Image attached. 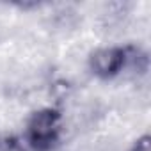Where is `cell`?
Returning <instances> with one entry per match:
<instances>
[{"mask_svg": "<svg viewBox=\"0 0 151 151\" xmlns=\"http://www.w3.org/2000/svg\"><path fill=\"white\" fill-rule=\"evenodd\" d=\"M60 132V116L52 109L37 110L29 121V140L36 147H50Z\"/></svg>", "mask_w": 151, "mask_h": 151, "instance_id": "6da1fadb", "label": "cell"}, {"mask_svg": "<svg viewBox=\"0 0 151 151\" xmlns=\"http://www.w3.org/2000/svg\"><path fill=\"white\" fill-rule=\"evenodd\" d=\"M91 68L98 77H114L124 68V50L123 48H100L91 57Z\"/></svg>", "mask_w": 151, "mask_h": 151, "instance_id": "7a4b0ae2", "label": "cell"}, {"mask_svg": "<svg viewBox=\"0 0 151 151\" xmlns=\"http://www.w3.org/2000/svg\"><path fill=\"white\" fill-rule=\"evenodd\" d=\"M0 151H25L20 142L13 139H0Z\"/></svg>", "mask_w": 151, "mask_h": 151, "instance_id": "3957f363", "label": "cell"}, {"mask_svg": "<svg viewBox=\"0 0 151 151\" xmlns=\"http://www.w3.org/2000/svg\"><path fill=\"white\" fill-rule=\"evenodd\" d=\"M133 151H149V137L144 135L142 139H139L137 144L133 146Z\"/></svg>", "mask_w": 151, "mask_h": 151, "instance_id": "277c9868", "label": "cell"}]
</instances>
